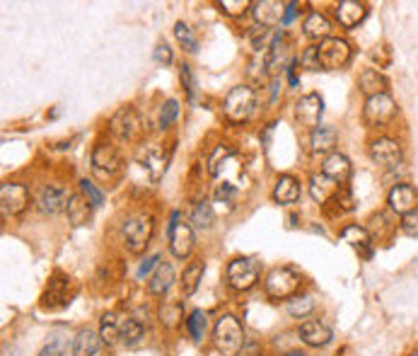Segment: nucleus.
I'll return each mask as SVG.
<instances>
[{
    "instance_id": "1",
    "label": "nucleus",
    "mask_w": 418,
    "mask_h": 356,
    "mask_svg": "<svg viewBox=\"0 0 418 356\" xmlns=\"http://www.w3.org/2000/svg\"><path fill=\"white\" fill-rule=\"evenodd\" d=\"M213 342L223 356H237L245 344V330L235 315H223L213 327Z\"/></svg>"
},
{
    "instance_id": "2",
    "label": "nucleus",
    "mask_w": 418,
    "mask_h": 356,
    "mask_svg": "<svg viewBox=\"0 0 418 356\" xmlns=\"http://www.w3.org/2000/svg\"><path fill=\"white\" fill-rule=\"evenodd\" d=\"M153 230H155L153 216H148V213H133V216H128L121 228L123 245H126L128 252L133 254L143 252L148 248L150 237H153Z\"/></svg>"
},
{
    "instance_id": "3",
    "label": "nucleus",
    "mask_w": 418,
    "mask_h": 356,
    "mask_svg": "<svg viewBox=\"0 0 418 356\" xmlns=\"http://www.w3.org/2000/svg\"><path fill=\"white\" fill-rule=\"evenodd\" d=\"M256 109V90L249 85H237L228 93L223 102L225 119L232 124H245Z\"/></svg>"
},
{
    "instance_id": "4",
    "label": "nucleus",
    "mask_w": 418,
    "mask_h": 356,
    "mask_svg": "<svg viewBox=\"0 0 418 356\" xmlns=\"http://www.w3.org/2000/svg\"><path fill=\"white\" fill-rule=\"evenodd\" d=\"M261 276V262L254 257H235L225 269V281L230 289L249 291Z\"/></svg>"
},
{
    "instance_id": "5",
    "label": "nucleus",
    "mask_w": 418,
    "mask_h": 356,
    "mask_svg": "<svg viewBox=\"0 0 418 356\" xmlns=\"http://www.w3.org/2000/svg\"><path fill=\"white\" fill-rule=\"evenodd\" d=\"M266 296L273 300H291L295 298L297 289H300V274L291 267H275L269 272L264 281Z\"/></svg>"
},
{
    "instance_id": "6",
    "label": "nucleus",
    "mask_w": 418,
    "mask_h": 356,
    "mask_svg": "<svg viewBox=\"0 0 418 356\" xmlns=\"http://www.w3.org/2000/svg\"><path fill=\"white\" fill-rule=\"evenodd\" d=\"M397 102H394L392 95H375V97L365 99V107H362V121H365L370 129H382L389 126L397 119Z\"/></svg>"
},
{
    "instance_id": "7",
    "label": "nucleus",
    "mask_w": 418,
    "mask_h": 356,
    "mask_svg": "<svg viewBox=\"0 0 418 356\" xmlns=\"http://www.w3.org/2000/svg\"><path fill=\"white\" fill-rule=\"evenodd\" d=\"M194 245H196L194 226H191V223H184L182 218H179V211H174L172 223H169V252H172V257H177V259L191 257Z\"/></svg>"
},
{
    "instance_id": "8",
    "label": "nucleus",
    "mask_w": 418,
    "mask_h": 356,
    "mask_svg": "<svg viewBox=\"0 0 418 356\" xmlns=\"http://www.w3.org/2000/svg\"><path fill=\"white\" fill-rule=\"evenodd\" d=\"M109 131L123 143H133V141L143 136V121H140V117H138V112L133 107H121L109 121Z\"/></svg>"
},
{
    "instance_id": "9",
    "label": "nucleus",
    "mask_w": 418,
    "mask_h": 356,
    "mask_svg": "<svg viewBox=\"0 0 418 356\" xmlns=\"http://www.w3.org/2000/svg\"><path fill=\"white\" fill-rule=\"evenodd\" d=\"M353 49L346 39H339V36H329L319 44V58L321 68L327 71H339V68H346L351 63Z\"/></svg>"
},
{
    "instance_id": "10",
    "label": "nucleus",
    "mask_w": 418,
    "mask_h": 356,
    "mask_svg": "<svg viewBox=\"0 0 418 356\" xmlns=\"http://www.w3.org/2000/svg\"><path fill=\"white\" fill-rule=\"evenodd\" d=\"M367 153H370V161H373L375 165L387 167V170H394V167H399L404 163L402 143L394 139H387V136L375 139L373 143H370V148H367Z\"/></svg>"
},
{
    "instance_id": "11",
    "label": "nucleus",
    "mask_w": 418,
    "mask_h": 356,
    "mask_svg": "<svg viewBox=\"0 0 418 356\" xmlns=\"http://www.w3.org/2000/svg\"><path fill=\"white\" fill-rule=\"evenodd\" d=\"M29 202H32V194L27 189V185L5 182L3 189H0V206H3L5 216H20V213H25Z\"/></svg>"
},
{
    "instance_id": "12",
    "label": "nucleus",
    "mask_w": 418,
    "mask_h": 356,
    "mask_svg": "<svg viewBox=\"0 0 418 356\" xmlns=\"http://www.w3.org/2000/svg\"><path fill=\"white\" fill-rule=\"evenodd\" d=\"M121 155L114 145H107V143H97L95 150H92V170L97 172L99 177L109 180V177L119 175L121 172Z\"/></svg>"
},
{
    "instance_id": "13",
    "label": "nucleus",
    "mask_w": 418,
    "mask_h": 356,
    "mask_svg": "<svg viewBox=\"0 0 418 356\" xmlns=\"http://www.w3.org/2000/svg\"><path fill=\"white\" fill-rule=\"evenodd\" d=\"M136 158L145 167V172H148L153 182H160L164 172H167V153H164L160 143H143Z\"/></svg>"
},
{
    "instance_id": "14",
    "label": "nucleus",
    "mask_w": 418,
    "mask_h": 356,
    "mask_svg": "<svg viewBox=\"0 0 418 356\" xmlns=\"http://www.w3.org/2000/svg\"><path fill=\"white\" fill-rule=\"evenodd\" d=\"M321 114H324V99L319 97L317 93L302 95L300 99L295 102V119L300 121V126L305 129H319Z\"/></svg>"
},
{
    "instance_id": "15",
    "label": "nucleus",
    "mask_w": 418,
    "mask_h": 356,
    "mask_svg": "<svg viewBox=\"0 0 418 356\" xmlns=\"http://www.w3.org/2000/svg\"><path fill=\"white\" fill-rule=\"evenodd\" d=\"M68 202H71V196H68L66 187H61V185L41 187L39 196H36V206H39V211L46 213V216H56V213L66 211Z\"/></svg>"
},
{
    "instance_id": "16",
    "label": "nucleus",
    "mask_w": 418,
    "mask_h": 356,
    "mask_svg": "<svg viewBox=\"0 0 418 356\" xmlns=\"http://www.w3.org/2000/svg\"><path fill=\"white\" fill-rule=\"evenodd\" d=\"M251 15H254L256 27L275 29L278 25H283L286 3H275V0H261V3H251Z\"/></svg>"
},
{
    "instance_id": "17",
    "label": "nucleus",
    "mask_w": 418,
    "mask_h": 356,
    "mask_svg": "<svg viewBox=\"0 0 418 356\" xmlns=\"http://www.w3.org/2000/svg\"><path fill=\"white\" fill-rule=\"evenodd\" d=\"M387 204L394 213L399 216H406V213L416 211L418 209V189L411 185H397L389 189Z\"/></svg>"
},
{
    "instance_id": "18",
    "label": "nucleus",
    "mask_w": 418,
    "mask_h": 356,
    "mask_svg": "<svg viewBox=\"0 0 418 356\" xmlns=\"http://www.w3.org/2000/svg\"><path fill=\"white\" fill-rule=\"evenodd\" d=\"M341 240H343V243L351 245V248L356 250V252L360 254L362 259H370V257H373V235H370V230H367V228L358 226V223L343 226Z\"/></svg>"
},
{
    "instance_id": "19",
    "label": "nucleus",
    "mask_w": 418,
    "mask_h": 356,
    "mask_svg": "<svg viewBox=\"0 0 418 356\" xmlns=\"http://www.w3.org/2000/svg\"><path fill=\"white\" fill-rule=\"evenodd\" d=\"M321 175H327L329 180H334L339 187H346L348 180L353 177V165L343 153H332L324 158V163H321Z\"/></svg>"
},
{
    "instance_id": "20",
    "label": "nucleus",
    "mask_w": 418,
    "mask_h": 356,
    "mask_svg": "<svg viewBox=\"0 0 418 356\" xmlns=\"http://www.w3.org/2000/svg\"><path fill=\"white\" fill-rule=\"evenodd\" d=\"M68 284L71 279L63 276V274H53L49 286H46L44 296H41V305L49 310H56V308H63L68 303Z\"/></svg>"
},
{
    "instance_id": "21",
    "label": "nucleus",
    "mask_w": 418,
    "mask_h": 356,
    "mask_svg": "<svg viewBox=\"0 0 418 356\" xmlns=\"http://www.w3.org/2000/svg\"><path fill=\"white\" fill-rule=\"evenodd\" d=\"M300 337L307 346H327L334 340V332L324 320H305L300 325Z\"/></svg>"
},
{
    "instance_id": "22",
    "label": "nucleus",
    "mask_w": 418,
    "mask_h": 356,
    "mask_svg": "<svg viewBox=\"0 0 418 356\" xmlns=\"http://www.w3.org/2000/svg\"><path fill=\"white\" fill-rule=\"evenodd\" d=\"M358 88L365 97H375V95H387L389 80L384 78V73H380L378 68H362L358 75Z\"/></svg>"
},
{
    "instance_id": "23",
    "label": "nucleus",
    "mask_w": 418,
    "mask_h": 356,
    "mask_svg": "<svg viewBox=\"0 0 418 356\" xmlns=\"http://www.w3.org/2000/svg\"><path fill=\"white\" fill-rule=\"evenodd\" d=\"M334 15H336L339 25L346 27V29H353L367 17V8L362 3H358V0H341L336 10H334Z\"/></svg>"
},
{
    "instance_id": "24",
    "label": "nucleus",
    "mask_w": 418,
    "mask_h": 356,
    "mask_svg": "<svg viewBox=\"0 0 418 356\" xmlns=\"http://www.w3.org/2000/svg\"><path fill=\"white\" fill-rule=\"evenodd\" d=\"M300 199V182L295 180L293 175H281L275 180L273 187V202L283 204V206H291Z\"/></svg>"
},
{
    "instance_id": "25",
    "label": "nucleus",
    "mask_w": 418,
    "mask_h": 356,
    "mask_svg": "<svg viewBox=\"0 0 418 356\" xmlns=\"http://www.w3.org/2000/svg\"><path fill=\"white\" fill-rule=\"evenodd\" d=\"M99 344H102V337H99V332L90 330V327H82L80 332L75 335V340H73V356H95L99 351Z\"/></svg>"
},
{
    "instance_id": "26",
    "label": "nucleus",
    "mask_w": 418,
    "mask_h": 356,
    "mask_svg": "<svg viewBox=\"0 0 418 356\" xmlns=\"http://www.w3.org/2000/svg\"><path fill=\"white\" fill-rule=\"evenodd\" d=\"M302 32H305L307 39H329L332 36V22H329L327 15H321V12H310L302 22Z\"/></svg>"
},
{
    "instance_id": "27",
    "label": "nucleus",
    "mask_w": 418,
    "mask_h": 356,
    "mask_svg": "<svg viewBox=\"0 0 418 356\" xmlns=\"http://www.w3.org/2000/svg\"><path fill=\"white\" fill-rule=\"evenodd\" d=\"M339 143V131L334 126H319V129L312 131L310 136V148L312 153H329L336 148Z\"/></svg>"
},
{
    "instance_id": "28",
    "label": "nucleus",
    "mask_w": 418,
    "mask_h": 356,
    "mask_svg": "<svg viewBox=\"0 0 418 356\" xmlns=\"http://www.w3.org/2000/svg\"><path fill=\"white\" fill-rule=\"evenodd\" d=\"M66 213H68V221H71L73 226H77V228L87 226L92 218V204L82 196V191L80 194H71V202H68Z\"/></svg>"
},
{
    "instance_id": "29",
    "label": "nucleus",
    "mask_w": 418,
    "mask_h": 356,
    "mask_svg": "<svg viewBox=\"0 0 418 356\" xmlns=\"http://www.w3.org/2000/svg\"><path fill=\"white\" fill-rule=\"evenodd\" d=\"M172 284H174V269H172V264L160 262V267L155 269L153 276H150V281H148V291L153 296H164L169 289H172Z\"/></svg>"
},
{
    "instance_id": "30",
    "label": "nucleus",
    "mask_w": 418,
    "mask_h": 356,
    "mask_svg": "<svg viewBox=\"0 0 418 356\" xmlns=\"http://www.w3.org/2000/svg\"><path fill=\"white\" fill-rule=\"evenodd\" d=\"M339 189H341V187H339L334 180H329L327 175H315L310 180V194H312V199H315V202H319V204H324V206L332 202V196L336 194Z\"/></svg>"
},
{
    "instance_id": "31",
    "label": "nucleus",
    "mask_w": 418,
    "mask_h": 356,
    "mask_svg": "<svg viewBox=\"0 0 418 356\" xmlns=\"http://www.w3.org/2000/svg\"><path fill=\"white\" fill-rule=\"evenodd\" d=\"M158 318H160V322H162V327L177 330V327L184 322V305L179 303V300H164V303H160V308H158Z\"/></svg>"
},
{
    "instance_id": "32",
    "label": "nucleus",
    "mask_w": 418,
    "mask_h": 356,
    "mask_svg": "<svg viewBox=\"0 0 418 356\" xmlns=\"http://www.w3.org/2000/svg\"><path fill=\"white\" fill-rule=\"evenodd\" d=\"M204 272H206V267L201 259H196V262H191L189 267L184 269V274H182V294L184 296H194L196 291H199L201 281H204Z\"/></svg>"
},
{
    "instance_id": "33",
    "label": "nucleus",
    "mask_w": 418,
    "mask_h": 356,
    "mask_svg": "<svg viewBox=\"0 0 418 356\" xmlns=\"http://www.w3.org/2000/svg\"><path fill=\"white\" fill-rule=\"evenodd\" d=\"M213 223H215L213 204H208L206 199H201V202L194 206V211H191V226H194L196 230H210Z\"/></svg>"
},
{
    "instance_id": "34",
    "label": "nucleus",
    "mask_w": 418,
    "mask_h": 356,
    "mask_svg": "<svg viewBox=\"0 0 418 356\" xmlns=\"http://www.w3.org/2000/svg\"><path fill=\"white\" fill-rule=\"evenodd\" d=\"M104 344H116L121 342V320L116 318V313H104L102 315V330H99Z\"/></svg>"
},
{
    "instance_id": "35",
    "label": "nucleus",
    "mask_w": 418,
    "mask_h": 356,
    "mask_svg": "<svg viewBox=\"0 0 418 356\" xmlns=\"http://www.w3.org/2000/svg\"><path fill=\"white\" fill-rule=\"evenodd\" d=\"M145 337V327L140 320L136 318H123L121 320V342L126 346H136L140 344V340Z\"/></svg>"
},
{
    "instance_id": "36",
    "label": "nucleus",
    "mask_w": 418,
    "mask_h": 356,
    "mask_svg": "<svg viewBox=\"0 0 418 356\" xmlns=\"http://www.w3.org/2000/svg\"><path fill=\"white\" fill-rule=\"evenodd\" d=\"M327 209L334 213V216H341V213H351L356 209V199H353L351 189L348 187H341L336 194L332 196V202L327 204Z\"/></svg>"
},
{
    "instance_id": "37",
    "label": "nucleus",
    "mask_w": 418,
    "mask_h": 356,
    "mask_svg": "<svg viewBox=\"0 0 418 356\" xmlns=\"http://www.w3.org/2000/svg\"><path fill=\"white\" fill-rule=\"evenodd\" d=\"M208 330V318H206L204 310H191L189 318H186V332L191 335L194 342H201Z\"/></svg>"
},
{
    "instance_id": "38",
    "label": "nucleus",
    "mask_w": 418,
    "mask_h": 356,
    "mask_svg": "<svg viewBox=\"0 0 418 356\" xmlns=\"http://www.w3.org/2000/svg\"><path fill=\"white\" fill-rule=\"evenodd\" d=\"M174 36H177V42L184 47V51H189V54L199 51V39H196L194 29H191L186 22H177V25H174Z\"/></svg>"
},
{
    "instance_id": "39",
    "label": "nucleus",
    "mask_w": 418,
    "mask_h": 356,
    "mask_svg": "<svg viewBox=\"0 0 418 356\" xmlns=\"http://www.w3.org/2000/svg\"><path fill=\"white\" fill-rule=\"evenodd\" d=\"M286 308L293 318H300L302 320V318H307V315L315 310V298H312V296H295V298L288 300Z\"/></svg>"
},
{
    "instance_id": "40",
    "label": "nucleus",
    "mask_w": 418,
    "mask_h": 356,
    "mask_svg": "<svg viewBox=\"0 0 418 356\" xmlns=\"http://www.w3.org/2000/svg\"><path fill=\"white\" fill-rule=\"evenodd\" d=\"M177 117H179V102H177V99H167V102L160 107L158 126H160V129H169V126L177 121Z\"/></svg>"
},
{
    "instance_id": "41",
    "label": "nucleus",
    "mask_w": 418,
    "mask_h": 356,
    "mask_svg": "<svg viewBox=\"0 0 418 356\" xmlns=\"http://www.w3.org/2000/svg\"><path fill=\"white\" fill-rule=\"evenodd\" d=\"M80 191H82V196H85L87 202L92 204V209H97V206H102V204H104V191L97 189V187H95V182L80 180Z\"/></svg>"
},
{
    "instance_id": "42",
    "label": "nucleus",
    "mask_w": 418,
    "mask_h": 356,
    "mask_svg": "<svg viewBox=\"0 0 418 356\" xmlns=\"http://www.w3.org/2000/svg\"><path fill=\"white\" fill-rule=\"evenodd\" d=\"M230 155H232V148L230 145H218V148L213 150V155L208 158V172L210 175H218L220 172V167H223V163L228 161Z\"/></svg>"
},
{
    "instance_id": "43",
    "label": "nucleus",
    "mask_w": 418,
    "mask_h": 356,
    "mask_svg": "<svg viewBox=\"0 0 418 356\" xmlns=\"http://www.w3.org/2000/svg\"><path fill=\"white\" fill-rule=\"evenodd\" d=\"M300 66L307 68V71H321V58H319V47H307L305 51L300 54Z\"/></svg>"
},
{
    "instance_id": "44",
    "label": "nucleus",
    "mask_w": 418,
    "mask_h": 356,
    "mask_svg": "<svg viewBox=\"0 0 418 356\" xmlns=\"http://www.w3.org/2000/svg\"><path fill=\"white\" fill-rule=\"evenodd\" d=\"M220 10L228 15H245L247 10H251V3L247 0H220Z\"/></svg>"
},
{
    "instance_id": "45",
    "label": "nucleus",
    "mask_w": 418,
    "mask_h": 356,
    "mask_svg": "<svg viewBox=\"0 0 418 356\" xmlns=\"http://www.w3.org/2000/svg\"><path fill=\"white\" fill-rule=\"evenodd\" d=\"M179 78H182V85L184 90H186V97L194 99V93H196V80H194V71H191L189 63H184L182 68H179Z\"/></svg>"
},
{
    "instance_id": "46",
    "label": "nucleus",
    "mask_w": 418,
    "mask_h": 356,
    "mask_svg": "<svg viewBox=\"0 0 418 356\" xmlns=\"http://www.w3.org/2000/svg\"><path fill=\"white\" fill-rule=\"evenodd\" d=\"M235 196H237V189L230 182H223V185L215 187V202H223V204H232L235 202Z\"/></svg>"
},
{
    "instance_id": "47",
    "label": "nucleus",
    "mask_w": 418,
    "mask_h": 356,
    "mask_svg": "<svg viewBox=\"0 0 418 356\" xmlns=\"http://www.w3.org/2000/svg\"><path fill=\"white\" fill-rule=\"evenodd\" d=\"M153 58L160 63V66H172L174 54H172V49H169V44H164V42L158 44V47H155V51H153Z\"/></svg>"
},
{
    "instance_id": "48",
    "label": "nucleus",
    "mask_w": 418,
    "mask_h": 356,
    "mask_svg": "<svg viewBox=\"0 0 418 356\" xmlns=\"http://www.w3.org/2000/svg\"><path fill=\"white\" fill-rule=\"evenodd\" d=\"M399 228H402L406 235H418V209H416V211H411V213H406V216H402Z\"/></svg>"
},
{
    "instance_id": "49",
    "label": "nucleus",
    "mask_w": 418,
    "mask_h": 356,
    "mask_svg": "<svg viewBox=\"0 0 418 356\" xmlns=\"http://www.w3.org/2000/svg\"><path fill=\"white\" fill-rule=\"evenodd\" d=\"M158 267H160V254H150V257H145L143 262H140V267H138V279H143L145 274H150Z\"/></svg>"
},
{
    "instance_id": "50",
    "label": "nucleus",
    "mask_w": 418,
    "mask_h": 356,
    "mask_svg": "<svg viewBox=\"0 0 418 356\" xmlns=\"http://www.w3.org/2000/svg\"><path fill=\"white\" fill-rule=\"evenodd\" d=\"M297 15V3H286V15H283V25H291Z\"/></svg>"
},
{
    "instance_id": "51",
    "label": "nucleus",
    "mask_w": 418,
    "mask_h": 356,
    "mask_svg": "<svg viewBox=\"0 0 418 356\" xmlns=\"http://www.w3.org/2000/svg\"><path fill=\"white\" fill-rule=\"evenodd\" d=\"M36 356H61V349H58V344H46Z\"/></svg>"
},
{
    "instance_id": "52",
    "label": "nucleus",
    "mask_w": 418,
    "mask_h": 356,
    "mask_svg": "<svg viewBox=\"0 0 418 356\" xmlns=\"http://www.w3.org/2000/svg\"><path fill=\"white\" fill-rule=\"evenodd\" d=\"M288 356H305V354H297V351H293V354H288Z\"/></svg>"
},
{
    "instance_id": "53",
    "label": "nucleus",
    "mask_w": 418,
    "mask_h": 356,
    "mask_svg": "<svg viewBox=\"0 0 418 356\" xmlns=\"http://www.w3.org/2000/svg\"><path fill=\"white\" fill-rule=\"evenodd\" d=\"M413 356H418V354H413Z\"/></svg>"
}]
</instances>
